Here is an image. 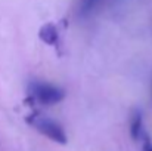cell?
Listing matches in <instances>:
<instances>
[{
  "label": "cell",
  "mask_w": 152,
  "mask_h": 151,
  "mask_svg": "<svg viewBox=\"0 0 152 151\" xmlns=\"http://www.w3.org/2000/svg\"><path fill=\"white\" fill-rule=\"evenodd\" d=\"M27 122L31 124V126H34L42 135H45L46 138H49L52 141H55V142H58V144H66V133H65V130H64V127L58 123V122H55V120H52V119H48V117H40V116H37V114H34V116H30L28 119H27Z\"/></svg>",
  "instance_id": "cell-1"
},
{
  "label": "cell",
  "mask_w": 152,
  "mask_h": 151,
  "mask_svg": "<svg viewBox=\"0 0 152 151\" xmlns=\"http://www.w3.org/2000/svg\"><path fill=\"white\" fill-rule=\"evenodd\" d=\"M30 92H31L30 95L34 99H37L43 105H55V104H59L65 98V92L61 88L50 85V83H46V82L31 83Z\"/></svg>",
  "instance_id": "cell-2"
},
{
  "label": "cell",
  "mask_w": 152,
  "mask_h": 151,
  "mask_svg": "<svg viewBox=\"0 0 152 151\" xmlns=\"http://www.w3.org/2000/svg\"><path fill=\"white\" fill-rule=\"evenodd\" d=\"M105 1L106 0H77V4H75L77 15L81 18H87L93 15L95 12H98Z\"/></svg>",
  "instance_id": "cell-3"
},
{
  "label": "cell",
  "mask_w": 152,
  "mask_h": 151,
  "mask_svg": "<svg viewBox=\"0 0 152 151\" xmlns=\"http://www.w3.org/2000/svg\"><path fill=\"white\" fill-rule=\"evenodd\" d=\"M39 37H40V40L43 43H46L49 46H55L58 43V30H56V27L52 22H48V24H45L40 28Z\"/></svg>",
  "instance_id": "cell-4"
},
{
  "label": "cell",
  "mask_w": 152,
  "mask_h": 151,
  "mask_svg": "<svg viewBox=\"0 0 152 151\" xmlns=\"http://www.w3.org/2000/svg\"><path fill=\"white\" fill-rule=\"evenodd\" d=\"M130 135L134 141H139L143 135V123H142V114L139 111H136L132 116L130 120Z\"/></svg>",
  "instance_id": "cell-5"
},
{
  "label": "cell",
  "mask_w": 152,
  "mask_h": 151,
  "mask_svg": "<svg viewBox=\"0 0 152 151\" xmlns=\"http://www.w3.org/2000/svg\"><path fill=\"white\" fill-rule=\"evenodd\" d=\"M142 151H152V142L148 136H145V141H143V145H142Z\"/></svg>",
  "instance_id": "cell-6"
},
{
  "label": "cell",
  "mask_w": 152,
  "mask_h": 151,
  "mask_svg": "<svg viewBox=\"0 0 152 151\" xmlns=\"http://www.w3.org/2000/svg\"><path fill=\"white\" fill-rule=\"evenodd\" d=\"M149 95H151V102H152V83H151V94Z\"/></svg>",
  "instance_id": "cell-7"
}]
</instances>
